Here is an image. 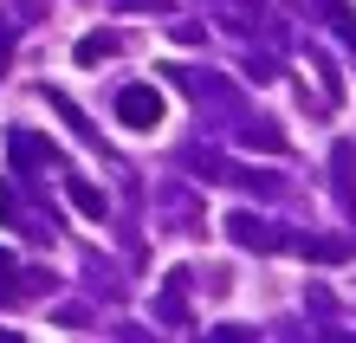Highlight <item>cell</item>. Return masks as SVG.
<instances>
[{
  "instance_id": "4",
  "label": "cell",
  "mask_w": 356,
  "mask_h": 343,
  "mask_svg": "<svg viewBox=\"0 0 356 343\" xmlns=\"http://www.w3.org/2000/svg\"><path fill=\"white\" fill-rule=\"evenodd\" d=\"M72 207H85L91 221H97V214H104V195H97V188H85V182H72Z\"/></svg>"
},
{
  "instance_id": "1",
  "label": "cell",
  "mask_w": 356,
  "mask_h": 343,
  "mask_svg": "<svg viewBox=\"0 0 356 343\" xmlns=\"http://www.w3.org/2000/svg\"><path fill=\"white\" fill-rule=\"evenodd\" d=\"M117 117L130 123V130H156L162 123V97L149 91V84H130V91L117 97Z\"/></svg>"
},
{
  "instance_id": "2",
  "label": "cell",
  "mask_w": 356,
  "mask_h": 343,
  "mask_svg": "<svg viewBox=\"0 0 356 343\" xmlns=\"http://www.w3.org/2000/svg\"><path fill=\"white\" fill-rule=\"evenodd\" d=\"M227 227H234V240L259 246V253H272V246H279V233H272V227H259V214H234Z\"/></svg>"
},
{
  "instance_id": "3",
  "label": "cell",
  "mask_w": 356,
  "mask_h": 343,
  "mask_svg": "<svg viewBox=\"0 0 356 343\" xmlns=\"http://www.w3.org/2000/svg\"><path fill=\"white\" fill-rule=\"evenodd\" d=\"M117 52V33H91V39H78V58H111Z\"/></svg>"
}]
</instances>
